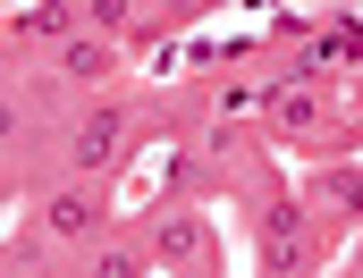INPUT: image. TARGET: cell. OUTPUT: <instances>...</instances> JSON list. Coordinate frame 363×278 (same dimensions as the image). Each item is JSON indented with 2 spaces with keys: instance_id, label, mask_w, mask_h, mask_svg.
Wrapping results in <instances>:
<instances>
[{
  "instance_id": "6da1fadb",
  "label": "cell",
  "mask_w": 363,
  "mask_h": 278,
  "mask_svg": "<svg viewBox=\"0 0 363 278\" xmlns=\"http://www.w3.org/2000/svg\"><path fill=\"white\" fill-rule=\"evenodd\" d=\"M110 144H118V110H101V118H85V161H110Z\"/></svg>"
},
{
  "instance_id": "7a4b0ae2",
  "label": "cell",
  "mask_w": 363,
  "mask_h": 278,
  "mask_svg": "<svg viewBox=\"0 0 363 278\" xmlns=\"http://www.w3.org/2000/svg\"><path fill=\"white\" fill-rule=\"evenodd\" d=\"M194 245H203V228H194V219H169V228H161V253H194Z\"/></svg>"
}]
</instances>
